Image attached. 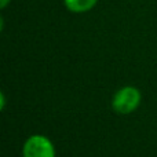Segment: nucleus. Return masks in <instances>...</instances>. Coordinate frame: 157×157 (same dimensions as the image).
Here are the masks:
<instances>
[{
    "label": "nucleus",
    "mask_w": 157,
    "mask_h": 157,
    "mask_svg": "<svg viewBox=\"0 0 157 157\" xmlns=\"http://www.w3.org/2000/svg\"><path fill=\"white\" fill-rule=\"evenodd\" d=\"M98 0H63L66 10L73 14H84L97 6Z\"/></svg>",
    "instance_id": "obj_3"
},
{
    "label": "nucleus",
    "mask_w": 157,
    "mask_h": 157,
    "mask_svg": "<svg viewBox=\"0 0 157 157\" xmlns=\"http://www.w3.org/2000/svg\"><path fill=\"white\" fill-rule=\"evenodd\" d=\"M0 101H2V102H0V109H2V110H4V109H6V94H4V92H2V94H0Z\"/></svg>",
    "instance_id": "obj_4"
},
{
    "label": "nucleus",
    "mask_w": 157,
    "mask_h": 157,
    "mask_svg": "<svg viewBox=\"0 0 157 157\" xmlns=\"http://www.w3.org/2000/svg\"><path fill=\"white\" fill-rule=\"evenodd\" d=\"M11 3V0H0V8H6Z\"/></svg>",
    "instance_id": "obj_5"
},
{
    "label": "nucleus",
    "mask_w": 157,
    "mask_h": 157,
    "mask_svg": "<svg viewBox=\"0 0 157 157\" xmlns=\"http://www.w3.org/2000/svg\"><path fill=\"white\" fill-rule=\"evenodd\" d=\"M142 102V94L136 87L124 86L114 92L112 98V109L117 114L127 116L139 108Z\"/></svg>",
    "instance_id": "obj_1"
},
{
    "label": "nucleus",
    "mask_w": 157,
    "mask_h": 157,
    "mask_svg": "<svg viewBox=\"0 0 157 157\" xmlns=\"http://www.w3.org/2000/svg\"><path fill=\"white\" fill-rule=\"evenodd\" d=\"M22 157H57V152L48 136L33 134L24 142Z\"/></svg>",
    "instance_id": "obj_2"
}]
</instances>
